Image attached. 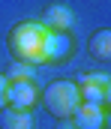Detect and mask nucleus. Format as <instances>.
Here are the masks:
<instances>
[{
	"instance_id": "nucleus-1",
	"label": "nucleus",
	"mask_w": 111,
	"mask_h": 129,
	"mask_svg": "<svg viewBox=\"0 0 111 129\" xmlns=\"http://www.w3.org/2000/svg\"><path fill=\"white\" fill-rule=\"evenodd\" d=\"M45 42H48V30L39 21H18L6 36L12 60L30 66H45Z\"/></svg>"
},
{
	"instance_id": "nucleus-2",
	"label": "nucleus",
	"mask_w": 111,
	"mask_h": 129,
	"mask_svg": "<svg viewBox=\"0 0 111 129\" xmlns=\"http://www.w3.org/2000/svg\"><path fill=\"white\" fill-rule=\"evenodd\" d=\"M42 108L54 117V120H69L75 114V108L81 105V96H78V87H75V81H51L45 90H42Z\"/></svg>"
},
{
	"instance_id": "nucleus-3",
	"label": "nucleus",
	"mask_w": 111,
	"mask_h": 129,
	"mask_svg": "<svg viewBox=\"0 0 111 129\" xmlns=\"http://www.w3.org/2000/svg\"><path fill=\"white\" fill-rule=\"evenodd\" d=\"M39 24L45 30H54V33H72L75 27V12L66 6V3H48L39 15Z\"/></svg>"
},
{
	"instance_id": "nucleus-4",
	"label": "nucleus",
	"mask_w": 111,
	"mask_h": 129,
	"mask_svg": "<svg viewBox=\"0 0 111 129\" xmlns=\"http://www.w3.org/2000/svg\"><path fill=\"white\" fill-rule=\"evenodd\" d=\"M75 51V39L72 33H54L48 30V42H45V66L51 63H66Z\"/></svg>"
},
{
	"instance_id": "nucleus-5",
	"label": "nucleus",
	"mask_w": 111,
	"mask_h": 129,
	"mask_svg": "<svg viewBox=\"0 0 111 129\" xmlns=\"http://www.w3.org/2000/svg\"><path fill=\"white\" fill-rule=\"evenodd\" d=\"M36 102H39V93H36V84H33V81H18V84H9V90H6V105H9V108L30 111Z\"/></svg>"
},
{
	"instance_id": "nucleus-6",
	"label": "nucleus",
	"mask_w": 111,
	"mask_h": 129,
	"mask_svg": "<svg viewBox=\"0 0 111 129\" xmlns=\"http://www.w3.org/2000/svg\"><path fill=\"white\" fill-rule=\"evenodd\" d=\"M69 120H72L75 129H105L108 114H105V108H99V105H84V102H81Z\"/></svg>"
},
{
	"instance_id": "nucleus-7",
	"label": "nucleus",
	"mask_w": 111,
	"mask_h": 129,
	"mask_svg": "<svg viewBox=\"0 0 111 129\" xmlns=\"http://www.w3.org/2000/svg\"><path fill=\"white\" fill-rule=\"evenodd\" d=\"M87 51H90V57L99 60V63L111 60V30H108V27H102V30H96L93 36H90Z\"/></svg>"
},
{
	"instance_id": "nucleus-8",
	"label": "nucleus",
	"mask_w": 111,
	"mask_h": 129,
	"mask_svg": "<svg viewBox=\"0 0 111 129\" xmlns=\"http://www.w3.org/2000/svg\"><path fill=\"white\" fill-rule=\"evenodd\" d=\"M0 129H33L30 111H18V108H0Z\"/></svg>"
},
{
	"instance_id": "nucleus-9",
	"label": "nucleus",
	"mask_w": 111,
	"mask_h": 129,
	"mask_svg": "<svg viewBox=\"0 0 111 129\" xmlns=\"http://www.w3.org/2000/svg\"><path fill=\"white\" fill-rule=\"evenodd\" d=\"M75 87H78V84H75ZM78 96H81V102H84V105H99V108H105V105H108L111 90L96 87V84H81V87H78Z\"/></svg>"
},
{
	"instance_id": "nucleus-10",
	"label": "nucleus",
	"mask_w": 111,
	"mask_h": 129,
	"mask_svg": "<svg viewBox=\"0 0 111 129\" xmlns=\"http://www.w3.org/2000/svg\"><path fill=\"white\" fill-rule=\"evenodd\" d=\"M3 75H6V81H9V84H18V81H33L36 66L21 63V60H12V63H9V69H6Z\"/></svg>"
},
{
	"instance_id": "nucleus-11",
	"label": "nucleus",
	"mask_w": 111,
	"mask_h": 129,
	"mask_svg": "<svg viewBox=\"0 0 111 129\" xmlns=\"http://www.w3.org/2000/svg\"><path fill=\"white\" fill-rule=\"evenodd\" d=\"M78 87L81 84H96V87H105V90H111V75L108 72H102V69H87V72H81L78 75V81H75Z\"/></svg>"
},
{
	"instance_id": "nucleus-12",
	"label": "nucleus",
	"mask_w": 111,
	"mask_h": 129,
	"mask_svg": "<svg viewBox=\"0 0 111 129\" xmlns=\"http://www.w3.org/2000/svg\"><path fill=\"white\" fill-rule=\"evenodd\" d=\"M6 90H9V81H6V75L0 72V108H6Z\"/></svg>"
},
{
	"instance_id": "nucleus-13",
	"label": "nucleus",
	"mask_w": 111,
	"mask_h": 129,
	"mask_svg": "<svg viewBox=\"0 0 111 129\" xmlns=\"http://www.w3.org/2000/svg\"><path fill=\"white\" fill-rule=\"evenodd\" d=\"M60 129H75L72 123H66V120H60Z\"/></svg>"
}]
</instances>
